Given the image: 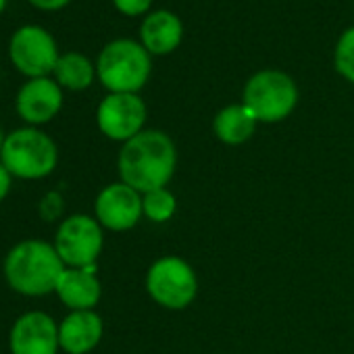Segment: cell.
<instances>
[{
    "instance_id": "obj_14",
    "label": "cell",
    "mask_w": 354,
    "mask_h": 354,
    "mask_svg": "<svg viewBox=\"0 0 354 354\" xmlns=\"http://www.w3.org/2000/svg\"><path fill=\"white\" fill-rule=\"evenodd\" d=\"M55 292L61 298V302L71 310H94L102 296V286L100 279L96 277V267H65Z\"/></svg>"
},
{
    "instance_id": "obj_1",
    "label": "cell",
    "mask_w": 354,
    "mask_h": 354,
    "mask_svg": "<svg viewBox=\"0 0 354 354\" xmlns=\"http://www.w3.org/2000/svg\"><path fill=\"white\" fill-rule=\"evenodd\" d=\"M177 150L173 140L160 129H144L121 146L119 177L140 194L167 188L175 173Z\"/></svg>"
},
{
    "instance_id": "obj_18",
    "label": "cell",
    "mask_w": 354,
    "mask_h": 354,
    "mask_svg": "<svg viewBox=\"0 0 354 354\" xmlns=\"http://www.w3.org/2000/svg\"><path fill=\"white\" fill-rule=\"evenodd\" d=\"M142 209H144L146 219H150L154 223H165L175 215L177 201H175L173 192H169L167 188H158V190L142 194Z\"/></svg>"
},
{
    "instance_id": "obj_15",
    "label": "cell",
    "mask_w": 354,
    "mask_h": 354,
    "mask_svg": "<svg viewBox=\"0 0 354 354\" xmlns=\"http://www.w3.org/2000/svg\"><path fill=\"white\" fill-rule=\"evenodd\" d=\"M184 40V24L171 11H152L140 26V44L156 57L173 53Z\"/></svg>"
},
{
    "instance_id": "obj_17",
    "label": "cell",
    "mask_w": 354,
    "mask_h": 354,
    "mask_svg": "<svg viewBox=\"0 0 354 354\" xmlns=\"http://www.w3.org/2000/svg\"><path fill=\"white\" fill-rule=\"evenodd\" d=\"M53 75L61 88L80 92V90H86L92 86V82L96 77V67L82 53H65L59 57V63H57Z\"/></svg>"
},
{
    "instance_id": "obj_21",
    "label": "cell",
    "mask_w": 354,
    "mask_h": 354,
    "mask_svg": "<svg viewBox=\"0 0 354 354\" xmlns=\"http://www.w3.org/2000/svg\"><path fill=\"white\" fill-rule=\"evenodd\" d=\"M30 3L36 9H42V11H59V9L67 7L71 0H30Z\"/></svg>"
},
{
    "instance_id": "obj_23",
    "label": "cell",
    "mask_w": 354,
    "mask_h": 354,
    "mask_svg": "<svg viewBox=\"0 0 354 354\" xmlns=\"http://www.w3.org/2000/svg\"><path fill=\"white\" fill-rule=\"evenodd\" d=\"M5 133H3V129H0V152H3V144H5Z\"/></svg>"
},
{
    "instance_id": "obj_22",
    "label": "cell",
    "mask_w": 354,
    "mask_h": 354,
    "mask_svg": "<svg viewBox=\"0 0 354 354\" xmlns=\"http://www.w3.org/2000/svg\"><path fill=\"white\" fill-rule=\"evenodd\" d=\"M11 173L7 171V167L0 162V203L7 198V194L11 192Z\"/></svg>"
},
{
    "instance_id": "obj_19",
    "label": "cell",
    "mask_w": 354,
    "mask_h": 354,
    "mask_svg": "<svg viewBox=\"0 0 354 354\" xmlns=\"http://www.w3.org/2000/svg\"><path fill=\"white\" fill-rule=\"evenodd\" d=\"M335 71L350 84H354V28H348L335 44L333 53Z\"/></svg>"
},
{
    "instance_id": "obj_11",
    "label": "cell",
    "mask_w": 354,
    "mask_h": 354,
    "mask_svg": "<svg viewBox=\"0 0 354 354\" xmlns=\"http://www.w3.org/2000/svg\"><path fill=\"white\" fill-rule=\"evenodd\" d=\"M9 346L13 354H57L59 325L42 310L24 313L11 327Z\"/></svg>"
},
{
    "instance_id": "obj_20",
    "label": "cell",
    "mask_w": 354,
    "mask_h": 354,
    "mask_svg": "<svg viewBox=\"0 0 354 354\" xmlns=\"http://www.w3.org/2000/svg\"><path fill=\"white\" fill-rule=\"evenodd\" d=\"M154 0H113V5L119 13L127 15V17H140V15H148L150 7Z\"/></svg>"
},
{
    "instance_id": "obj_5",
    "label": "cell",
    "mask_w": 354,
    "mask_h": 354,
    "mask_svg": "<svg viewBox=\"0 0 354 354\" xmlns=\"http://www.w3.org/2000/svg\"><path fill=\"white\" fill-rule=\"evenodd\" d=\"M242 104L259 123H279L296 109L298 86L279 69H263L248 77L242 92Z\"/></svg>"
},
{
    "instance_id": "obj_7",
    "label": "cell",
    "mask_w": 354,
    "mask_h": 354,
    "mask_svg": "<svg viewBox=\"0 0 354 354\" xmlns=\"http://www.w3.org/2000/svg\"><path fill=\"white\" fill-rule=\"evenodd\" d=\"M102 225L90 215L67 217L59 225L55 236V250L59 252L65 267L71 269L96 267V261L102 252Z\"/></svg>"
},
{
    "instance_id": "obj_9",
    "label": "cell",
    "mask_w": 354,
    "mask_h": 354,
    "mask_svg": "<svg viewBox=\"0 0 354 354\" xmlns=\"http://www.w3.org/2000/svg\"><path fill=\"white\" fill-rule=\"evenodd\" d=\"M148 111L138 94H109L96 111L98 129L115 142H127L144 131Z\"/></svg>"
},
{
    "instance_id": "obj_24",
    "label": "cell",
    "mask_w": 354,
    "mask_h": 354,
    "mask_svg": "<svg viewBox=\"0 0 354 354\" xmlns=\"http://www.w3.org/2000/svg\"><path fill=\"white\" fill-rule=\"evenodd\" d=\"M5 7H7V0H0V13L5 11Z\"/></svg>"
},
{
    "instance_id": "obj_6",
    "label": "cell",
    "mask_w": 354,
    "mask_h": 354,
    "mask_svg": "<svg viewBox=\"0 0 354 354\" xmlns=\"http://www.w3.org/2000/svg\"><path fill=\"white\" fill-rule=\"evenodd\" d=\"M146 292L162 308H188L198 294L196 271L180 257H162L146 273Z\"/></svg>"
},
{
    "instance_id": "obj_12",
    "label": "cell",
    "mask_w": 354,
    "mask_h": 354,
    "mask_svg": "<svg viewBox=\"0 0 354 354\" xmlns=\"http://www.w3.org/2000/svg\"><path fill=\"white\" fill-rule=\"evenodd\" d=\"M63 106V90L50 77H36L21 86L17 94V113L26 123L42 125L59 115Z\"/></svg>"
},
{
    "instance_id": "obj_3",
    "label": "cell",
    "mask_w": 354,
    "mask_h": 354,
    "mask_svg": "<svg viewBox=\"0 0 354 354\" xmlns=\"http://www.w3.org/2000/svg\"><path fill=\"white\" fill-rule=\"evenodd\" d=\"M150 57L136 40H113L98 55L96 77L111 94H138L152 73Z\"/></svg>"
},
{
    "instance_id": "obj_10",
    "label": "cell",
    "mask_w": 354,
    "mask_h": 354,
    "mask_svg": "<svg viewBox=\"0 0 354 354\" xmlns=\"http://www.w3.org/2000/svg\"><path fill=\"white\" fill-rule=\"evenodd\" d=\"M96 221L111 232H127L142 219V194L123 182L109 184L94 203Z\"/></svg>"
},
{
    "instance_id": "obj_4",
    "label": "cell",
    "mask_w": 354,
    "mask_h": 354,
    "mask_svg": "<svg viewBox=\"0 0 354 354\" xmlns=\"http://www.w3.org/2000/svg\"><path fill=\"white\" fill-rule=\"evenodd\" d=\"M57 160L59 150L55 140L36 127L11 131L5 138L3 152H0V162L19 180H42L55 171Z\"/></svg>"
},
{
    "instance_id": "obj_13",
    "label": "cell",
    "mask_w": 354,
    "mask_h": 354,
    "mask_svg": "<svg viewBox=\"0 0 354 354\" xmlns=\"http://www.w3.org/2000/svg\"><path fill=\"white\" fill-rule=\"evenodd\" d=\"M102 319L94 310H71L59 325V344L67 354H88L102 339Z\"/></svg>"
},
{
    "instance_id": "obj_2",
    "label": "cell",
    "mask_w": 354,
    "mask_h": 354,
    "mask_svg": "<svg viewBox=\"0 0 354 354\" xmlns=\"http://www.w3.org/2000/svg\"><path fill=\"white\" fill-rule=\"evenodd\" d=\"M3 269L11 290L24 296H44L57 290L65 263L55 250V244L26 240L9 250Z\"/></svg>"
},
{
    "instance_id": "obj_8",
    "label": "cell",
    "mask_w": 354,
    "mask_h": 354,
    "mask_svg": "<svg viewBox=\"0 0 354 354\" xmlns=\"http://www.w3.org/2000/svg\"><path fill=\"white\" fill-rule=\"evenodd\" d=\"M9 57L19 73L36 80L55 73L59 63V50L55 38L40 26L19 28L9 44Z\"/></svg>"
},
{
    "instance_id": "obj_16",
    "label": "cell",
    "mask_w": 354,
    "mask_h": 354,
    "mask_svg": "<svg viewBox=\"0 0 354 354\" xmlns=\"http://www.w3.org/2000/svg\"><path fill=\"white\" fill-rule=\"evenodd\" d=\"M257 119L252 113L240 102V104H227L221 109L213 119V131L219 142L227 146H240L248 142L257 131Z\"/></svg>"
}]
</instances>
